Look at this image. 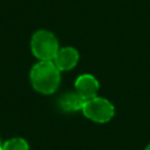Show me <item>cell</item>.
<instances>
[{
    "label": "cell",
    "mask_w": 150,
    "mask_h": 150,
    "mask_svg": "<svg viewBox=\"0 0 150 150\" xmlns=\"http://www.w3.org/2000/svg\"><path fill=\"white\" fill-rule=\"evenodd\" d=\"M29 82L35 91L52 95L61 83V71L53 61H38L29 70Z\"/></svg>",
    "instance_id": "6da1fadb"
},
{
    "label": "cell",
    "mask_w": 150,
    "mask_h": 150,
    "mask_svg": "<svg viewBox=\"0 0 150 150\" xmlns=\"http://www.w3.org/2000/svg\"><path fill=\"white\" fill-rule=\"evenodd\" d=\"M30 52L39 61H53L60 49L59 40L47 29H39L30 38Z\"/></svg>",
    "instance_id": "7a4b0ae2"
},
{
    "label": "cell",
    "mask_w": 150,
    "mask_h": 150,
    "mask_svg": "<svg viewBox=\"0 0 150 150\" xmlns=\"http://www.w3.org/2000/svg\"><path fill=\"white\" fill-rule=\"evenodd\" d=\"M81 112L88 120L95 123H107L114 117L115 107L109 100L95 96L90 100L84 101Z\"/></svg>",
    "instance_id": "3957f363"
},
{
    "label": "cell",
    "mask_w": 150,
    "mask_h": 150,
    "mask_svg": "<svg viewBox=\"0 0 150 150\" xmlns=\"http://www.w3.org/2000/svg\"><path fill=\"white\" fill-rule=\"evenodd\" d=\"M75 91L84 100H90L95 96H97L100 83L97 79L91 74H81L76 77L74 82Z\"/></svg>",
    "instance_id": "277c9868"
},
{
    "label": "cell",
    "mask_w": 150,
    "mask_h": 150,
    "mask_svg": "<svg viewBox=\"0 0 150 150\" xmlns=\"http://www.w3.org/2000/svg\"><path fill=\"white\" fill-rule=\"evenodd\" d=\"M79 59L80 55L77 49L68 46V47H60L53 62L55 63V66L59 68L60 71H67L73 69L77 64Z\"/></svg>",
    "instance_id": "5b68a950"
},
{
    "label": "cell",
    "mask_w": 150,
    "mask_h": 150,
    "mask_svg": "<svg viewBox=\"0 0 150 150\" xmlns=\"http://www.w3.org/2000/svg\"><path fill=\"white\" fill-rule=\"evenodd\" d=\"M84 100L76 91H68L62 94L57 100V107L62 112H76L82 111Z\"/></svg>",
    "instance_id": "8992f818"
},
{
    "label": "cell",
    "mask_w": 150,
    "mask_h": 150,
    "mask_svg": "<svg viewBox=\"0 0 150 150\" xmlns=\"http://www.w3.org/2000/svg\"><path fill=\"white\" fill-rule=\"evenodd\" d=\"M2 150H29V144L22 137H12L4 142Z\"/></svg>",
    "instance_id": "52a82bcc"
},
{
    "label": "cell",
    "mask_w": 150,
    "mask_h": 150,
    "mask_svg": "<svg viewBox=\"0 0 150 150\" xmlns=\"http://www.w3.org/2000/svg\"><path fill=\"white\" fill-rule=\"evenodd\" d=\"M2 144H4V142H2L1 138H0V150H2Z\"/></svg>",
    "instance_id": "ba28073f"
},
{
    "label": "cell",
    "mask_w": 150,
    "mask_h": 150,
    "mask_svg": "<svg viewBox=\"0 0 150 150\" xmlns=\"http://www.w3.org/2000/svg\"><path fill=\"white\" fill-rule=\"evenodd\" d=\"M144 150H150V144H148V145H146V148H145Z\"/></svg>",
    "instance_id": "9c48e42d"
}]
</instances>
